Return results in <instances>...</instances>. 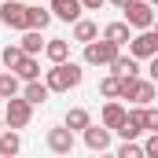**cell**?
<instances>
[{"instance_id": "cell-28", "label": "cell", "mask_w": 158, "mask_h": 158, "mask_svg": "<svg viewBox=\"0 0 158 158\" xmlns=\"http://www.w3.org/2000/svg\"><path fill=\"white\" fill-rule=\"evenodd\" d=\"M143 155H147V158H158V132H151V136H147V143H143Z\"/></svg>"}, {"instance_id": "cell-10", "label": "cell", "mask_w": 158, "mask_h": 158, "mask_svg": "<svg viewBox=\"0 0 158 158\" xmlns=\"http://www.w3.org/2000/svg\"><path fill=\"white\" fill-rule=\"evenodd\" d=\"M48 151H55V155H70L74 151V129H52L48 132Z\"/></svg>"}, {"instance_id": "cell-25", "label": "cell", "mask_w": 158, "mask_h": 158, "mask_svg": "<svg viewBox=\"0 0 158 158\" xmlns=\"http://www.w3.org/2000/svg\"><path fill=\"white\" fill-rule=\"evenodd\" d=\"M52 19H55L52 7H48V11H44V7H30V26H26V30H48Z\"/></svg>"}, {"instance_id": "cell-33", "label": "cell", "mask_w": 158, "mask_h": 158, "mask_svg": "<svg viewBox=\"0 0 158 158\" xmlns=\"http://www.w3.org/2000/svg\"><path fill=\"white\" fill-rule=\"evenodd\" d=\"M151 4H155V7H158V0H151Z\"/></svg>"}, {"instance_id": "cell-18", "label": "cell", "mask_w": 158, "mask_h": 158, "mask_svg": "<svg viewBox=\"0 0 158 158\" xmlns=\"http://www.w3.org/2000/svg\"><path fill=\"white\" fill-rule=\"evenodd\" d=\"M40 33H44V30H22V40H19V44H22V52H26V55H37V52H44V40H40Z\"/></svg>"}, {"instance_id": "cell-32", "label": "cell", "mask_w": 158, "mask_h": 158, "mask_svg": "<svg viewBox=\"0 0 158 158\" xmlns=\"http://www.w3.org/2000/svg\"><path fill=\"white\" fill-rule=\"evenodd\" d=\"M151 30H155V37H158V22H155V26H151Z\"/></svg>"}, {"instance_id": "cell-17", "label": "cell", "mask_w": 158, "mask_h": 158, "mask_svg": "<svg viewBox=\"0 0 158 158\" xmlns=\"http://www.w3.org/2000/svg\"><path fill=\"white\" fill-rule=\"evenodd\" d=\"M66 129H74V132H85L88 125H92V118H88V110L85 107H74V110H66V121H63Z\"/></svg>"}, {"instance_id": "cell-13", "label": "cell", "mask_w": 158, "mask_h": 158, "mask_svg": "<svg viewBox=\"0 0 158 158\" xmlns=\"http://www.w3.org/2000/svg\"><path fill=\"white\" fill-rule=\"evenodd\" d=\"M103 37H107V40H114V44H121V48H125V44L132 40V26H129L125 19H121V22H110V26L103 30Z\"/></svg>"}, {"instance_id": "cell-22", "label": "cell", "mask_w": 158, "mask_h": 158, "mask_svg": "<svg viewBox=\"0 0 158 158\" xmlns=\"http://www.w3.org/2000/svg\"><path fill=\"white\" fill-rule=\"evenodd\" d=\"M99 92H103L107 99H121V77L114 74V70H110L103 81H99Z\"/></svg>"}, {"instance_id": "cell-31", "label": "cell", "mask_w": 158, "mask_h": 158, "mask_svg": "<svg viewBox=\"0 0 158 158\" xmlns=\"http://www.w3.org/2000/svg\"><path fill=\"white\" fill-rule=\"evenodd\" d=\"M110 4H114V7H118V11H121V7H125V4H129V0H110Z\"/></svg>"}, {"instance_id": "cell-15", "label": "cell", "mask_w": 158, "mask_h": 158, "mask_svg": "<svg viewBox=\"0 0 158 158\" xmlns=\"http://www.w3.org/2000/svg\"><path fill=\"white\" fill-rule=\"evenodd\" d=\"M110 70L118 74V77H136L140 74V66H136V55L129 52V55H118L114 63H110Z\"/></svg>"}, {"instance_id": "cell-16", "label": "cell", "mask_w": 158, "mask_h": 158, "mask_svg": "<svg viewBox=\"0 0 158 158\" xmlns=\"http://www.w3.org/2000/svg\"><path fill=\"white\" fill-rule=\"evenodd\" d=\"M99 37V26L92 22V19H77L74 22V40H81V44H88V40Z\"/></svg>"}, {"instance_id": "cell-26", "label": "cell", "mask_w": 158, "mask_h": 158, "mask_svg": "<svg viewBox=\"0 0 158 158\" xmlns=\"http://www.w3.org/2000/svg\"><path fill=\"white\" fill-rule=\"evenodd\" d=\"M118 158H143V147H140L136 140H125L118 147Z\"/></svg>"}, {"instance_id": "cell-3", "label": "cell", "mask_w": 158, "mask_h": 158, "mask_svg": "<svg viewBox=\"0 0 158 158\" xmlns=\"http://www.w3.org/2000/svg\"><path fill=\"white\" fill-rule=\"evenodd\" d=\"M121 99H132L136 107H151L155 103V81L140 77H121Z\"/></svg>"}, {"instance_id": "cell-4", "label": "cell", "mask_w": 158, "mask_h": 158, "mask_svg": "<svg viewBox=\"0 0 158 158\" xmlns=\"http://www.w3.org/2000/svg\"><path fill=\"white\" fill-rule=\"evenodd\" d=\"M121 15H125V22L132 30H151L155 26V4L151 0H129L121 7Z\"/></svg>"}, {"instance_id": "cell-30", "label": "cell", "mask_w": 158, "mask_h": 158, "mask_svg": "<svg viewBox=\"0 0 158 158\" xmlns=\"http://www.w3.org/2000/svg\"><path fill=\"white\" fill-rule=\"evenodd\" d=\"M81 4H85V11H99V7H103L107 0H81Z\"/></svg>"}, {"instance_id": "cell-21", "label": "cell", "mask_w": 158, "mask_h": 158, "mask_svg": "<svg viewBox=\"0 0 158 158\" xmlns=\"http://www.w3.org/2000/svg\"><path fill=\"white\" fill-rule=\"evenodd\" d=\"M15 74H19L22 81H37V77H40V63H37V55H26V59L15 66Z\"/></svg>"}, {"instance_id": "cell-23", "label": "cell", "mask_w": 158, "mask_h": 158, "mask_svg": "<svg viewBox=\"0 0 158 158\" xmlns=\"http://www.w3.org/2000/svg\"><path fill=\"white\" fill-rule=\"evenodd\" d=\"M22 59H26V52H22V44H7V48L0 52V63H4L7 70H15V66H19Z\"/></svg>"}, {"instance_id": "cell-8", "label": "cell", "mask_w": 158, "mask_h": 158, "mask_svg": "<svg viewBox=\"0 0 158 158\" xmlns=\"http://www.w3.org/2000/svg\"><path fill=\"white\" fill-rule=\"evenodd\" d=\"M81 136H85V147H88V151H96V155L110 147V129H107V125H88Z\"/></svg>"}, {"instance_id": "cell-29", "label": "cell", "mask_w": 158, "mask_h": 158, "mask_svg": "<svg viewBox=\"0 0 158 158\" xmlns=\"http://www.w3.org/2000/svg\"><path fill=\"white\" fill-rule=\"evenodd\" d=\"M147 77L158 85V55H151V63H147Z\"/></svg>"}, {"instance_id": "cell-9", "label": "cell", "mask_w": 158, "mask_h": 158, "mask_svg": "<svg viewBox=\"0 0 158 158\" xmlns=\"http://www.w3.org/2000/svg\"><path fill=\"white\" fill-rule=\"evenodd\" d=\"M140 132H147V121H143V107H136V110H129L125 114V125L118 129L121 140H136Z\"/></svg>"}, {"instance_id": "cell-1", "label": "cell", "mask_w": 158, "mask_h": 158, "mask_svg": "<svg viewBox=\"0 0 158 158\" xmlns=\"http://www.w3.org/2000/svg\"><path fill=\"white\" fill-rule=\"evenodd\" d=\"M44 81H48L52 92H70V88L81 85V66H77V63H55Z\"/></svg>"}, {"instance_id": "cell-11", "label": "cell", "mask_w": 158, "mask_h": 158, "mask_svg": "<svg viewBox=\"0 0 158 158\" xmlns=\"http://www.w3.org/2000/svg\"><path fill=\"white\" fill-rule=\"evenodd\" d=\"M81 11H85V4H81V0H52V15H55V19H63V22H77Z\"/></svg>"}, {"instance_id": "cell-12", "label": "cell", "mask_w": 158, "mask_h": 158, "mask_svg": "<svg viewBox=\"0 0 158 158\" xmlns=\"http://www.w3.org/2000/svg\"><path fill=\"white\" fill-rule=\"evenodd\" d=\"M125 114H129V110H125L121 103H114V99H110V103L103 107V125H107L110 132H118L121 125H125Z\"/></svg>"}, {"instance_id": "cell-6", "label": "cell", "mask_w": 158, "mask_h": 158, "mask_svg": "<svg viewBox=\"0 0 158 158\" xmlns=\"http://www.w3.org/2000/svg\"><path fill=\"white\" fill-rule=\"evenodd\" d=\"M0 22L7 30H26L30 26V7L19 0H0Z\"/></svg>"}, {"instance_id": "cell-27", "label": "cell", "mask_w": 158, "mask_h": 158, "mask_svg": "<svg viewBox=\"0 0 158 158\" xmlns=\"http://www.w3.org/2000/svg\"><path fill=\"white\" fill-rule=\"evenodd\" d=\"M143 121H147V132H158V110L155 107H143Z\"/></svg>"}, {"instance_id": "cell-19", "label": "cell", "mask_w": 158, "mask_h": 158, "mask_svg": "<svg viewBox=\"0 0 158 158\" xmlns=\"http://www.w3.org/2000/svg\"><path fill=\"white\" fill-rule=\"evenodd\" d=\"M44 55H48L52 63H66V59H70V40H48V44H44Z\"/></svg>"}, {"instance_id": "cell-5", "label": "cell", "mask_w": 158, "mask_h": 158, "mask_svg": "<svg viewBox=\"0 0 158 158\" xmlns=\"http://www.w3.org/2000/svg\"><path fill=\"white\" fill-rule=\"evenodd\" d=\"M33 118V103L19 92V96H11L7 99V107H4V121H7V129H26Z\"/></svg>"}, {"instance_id": "cell-2", "label": "cell", "mask_w": 158, "mask_h": 158, "mask_svg": "<svg viewBox=\"0 0 158 158\" xmlns=\"http://www.w3.org/2000/svg\"><path fill=\"white\" fill-rule=\"evenodd\" d=\"M118 55H121V44H114V40H107V37L85 44V63L88 66H110Z\"/></svg>"}, {"instance_id": "cell-24", "label": "cell", "mask_w": 158, "mask_h": 158, "mask_svg": "<svg viewBox=\"0 0 158 158\" xmlns=\"http://www.w3.org/2000/svg\"><path fill=\"white\" fill-rule=\"evenodd\" d=\"M19 151H22V140H19V132H15V129H11V132H4V136H0V155H4V158H11V155H19Z\"/></svg>"}, {"instance_id": "cell-20", "label": "cell", "mask_w": 158, "mask_h": 158, "mask_svg": "<svg viewBox=\"0 0 158 158\" xmlns=\"http://www.w3.org/2000/svg\"><path fill=\"white\" fill-rule=\"evenodd\" d=\"M19 74H15V70H4V74H0V99H11V96H19Z\"/></svg>"}, {"instance_id": "cell-14", "label": "cell", "mask_w": 158, "mask_h": 158, "mask_svg": "<svg viewBox=\"0 0 158 158\" xmlns=\"http://www.w3.org/2000/svg\"><path fill=\"white\" fill-rule=\"evenodd\" d=\"M22 96H26V99H30L33 107H40V103H44V99L52 96V88H48V81L40 85V77H37V81H26V88H22Z\"/></svg>"}, {"instance_id": "cell-7", "label": "cell", "mask_w": 158, "mask_h": 158, "mask_svg": "<svg viewBox=\"0 0 158 158\" xmlns=\"http://www.w3.org/2000/svg\"><path fill=\"white\" fill-rule=\"evenodd\" d=\"M129 52H132L136 59H151V55H158V37H155V30H140L136 37L129 40Z\"/></svg>"}]
</instances>
